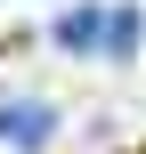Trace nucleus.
I'll return each instance as SVG.
<instances>
[{
	"instance_id": "1",
	"label": "nucleus",
	"mask_w": 146,
	"mask_h": 154,
	"mask_svg": "<svg viewBox=\"0 0 146 154\" xmlns=\"http://www.w3.org/2000/svg\"><path fill=\"white\" fill-rule=\"evenodd\" d=\"M49 138H57V106H49V97H8V106H0V146L41 154Z\"/></svg>"
},
{
	"instance_id": "2",
	"label": "nucleus",
	"mask_w": 146,
	"mask_h": 154,
	"mask_svg": "<svg viewBox=\"0 0 146 154\" xmlns=\"http://www.w3.org/2000/svg\"><path fill=\"white\" fill-rule=\"evenodd\" d=\"M57 49H106V8H73V16H57Z\"/></svg>"
},
{
	"instance_id": "3",
	"label": "nucleus",
	"mask_w": 146,
	"mask_h": 154,
	"mask_svg": "<svg viewBox=\"0 0 146 154\" xmlns=\"http://www.w3.org/2000/svg\"><path fill=\"white\" fill-rule=\"evenodd\" d=\"M106 49L114 57H138V8H114L106 16Z\"/></svg>"
}]
</instances>
